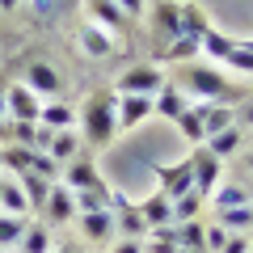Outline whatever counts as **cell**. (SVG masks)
Segmentation results:
<instances>
[{"label":"cell","mask_w":253,"mask_h":253,"mask_svg":"<svg viewBox=\"0 0 253 253\" xmlns=\"http://www.w3.org/2000/svg\"><path fill=\"white\" fill-rule=\"evenodd\" d=\"M118 93L106 89V93H89L84 110L76 114V126H81V139L89 148H110L118 139Z\"/></svg>","instance_id":"obj_1"},{"label":"cell","mask_w":253,"mask_h":253,"mask_svg":"<svg viewBox=\"0 0 253 253\" xmlns=\"http://www.w3.org/2000/svg\"><path fill=\"white\" fill-rule=\"evenodd\" d=\"M177 89L186 93V97H199V101H228V106H232V97L241 93V89H232V84H228L215 68H207V63H186V68L177 72Z\"/></svg>","instance_id":"obj_2"},{"label":"cell","mask_w":253,"mask_h":253,"mask_svg":"<svg viewBox=\"0 0 253 253\" xmlns=\"http://www.w3.org/2000/svg\"><path fill=\"white\" fill-rule=\"evenodd\" d=\"M38 110H42V97H38L26 81H17V84H9V89H4V118H17V123H38Z\"/></svg>","instance_id":"obj_3"},{"label":"cell","mask_w":253,"mask_h":253,"mask_svg":"<svg viewBox=\"0 0 253 253\" xmlns=\"http://www.w3.org/2000/svg\"><path fill=\"white\" fill-rule=\"evenodd\" d=\"M165 81H169V76H165L156 63H135V68H126L114 81V93H148V97H152Z\"/></svg>","instance_id":"obj_4"},{"label":"cell","mask_w":253,"mask_h":253,"mask_svg":"<svg viewBox=\"0 0 253 253\" xmlns=\"http://www.w3.org/2000/svg\"><path fill=\"white\" fill-rule=\"evenodd\" d=\"M219 169H224V161H219L211 148L194 144V152H190V173H194V190H199L203 199L219 186Z\"/></svg>","instance_id":"obj_5"},{"label":"cell","mask_w":253,"mask_h":253,"mask_svg":"<svg viewBox=\"0 0 253 253\" xmlns=\"http://www.w3.org/2000/svg\"><path fill=\"white\" fill-rule=\"evenodd\" d=\"M156 181H161V194L165 199H181L194 190V173H190V156L186 161H173V165H156Z\"/></svg>","instance_id":"obj_6"},{"label":"cell","mask_w":253,"mask_h":253,"mask_svg":"<svg viewBox=\"0 0 253 253\" xmlns=\"http://www.w3.org/2000/svg\"><path fill=\"white\" fill-rule=\"evenodd\" d=\"M76 228H81V236L89 245H106V241H114V211H76V219H72Z\"/></svg>","instance_id":"obj_7"},{"label":"cell","mask_w":253,"mask_h":253,"mask_svg":"<svg viewBox=\"0 0 253 253\" xmlns=\"http://www.w3.org/2000/svg\"><path fill=\"white\" fill-rule=\"evenodd\" d=\"M118 135L123 131H135L144 118H152V97L148 93H118Z\"/></svg>","instance_id":"obj_8"},{"label":"cell","mask_w":253,"mask_h":253,"mask_svg":"<svg viewBox=\"0 0 253 253\" xmlns=\"http://www.w3.org/2000/svg\"><path fill=\"white\" fill-rule=\"evenodd\" d=\"M26 84H30L42 101H51V97H59V93H63L59 72H55L46 59H30V63H26Z\"/></svg>","instance_id":"obj_9"},{"label":"cell","mask_w":253,"mask_h":253,"mask_svg":"<svg viewBox=\"0 0 253 253\" xmlns=\"http://www.w3.org/2000/svg\"><path fill=\"white\" fill-rule=\"evenodd\" d=\"M84 9H89V21H93L97 30H106L110 38H114V34L123 38V34H126V13L118 9L114 0H84Z\"/></svg>","instance_id":"obj_10"},{"label":"cell","mask_w":253,"mask_h":253,"mask_svg":"<svg viewBox=\"0 0 253 253\" xmlns=\"http://www.w3.org/2000/svg\"><path fill=\"white\" fill-rule=\"evenodd\" d=\"M76 190H68L63 181H55L51 186V194H46V207H42V215L51 219V224H72L76 219Z\"/></svg>","instance_id":"obj_11"},{"label":"cell","mask_w":253,"mask_h":253,"mask_svg":"<svg viewBox=\"0 0 253 253\" xmlns=\"http://www.w3.org/2000/svg\"><path fill=\"white\" fill-rule=\"evenodd\" d=\"M59 181H63L68 190H89V186H97V181H101V173H97V165H93L89 156H76V161L63 165Z\"/></svg>","instance_id":"obj_12"},{"label":"cell","mask_w":253,"mask_h":253,"mask_svg":"<svg viewBox=\"0 0 253 253\" xmlns=\"http://www.w3.org/2000/svg\"><path fill=\"white\" fill-rule=\"evenodd\" d=\"M228 126H236V106H228V101H203V139L219 135Z\"/></svg>","instance_id":"obj_13"},{"label":"cell","mask_w":253,"mask_h":253,"mask_svg":"<svg viewBox=\"0 0 253 253\" xmlns=\"http://www.w3.org/2000/svg\"><path fill=\"white\" fill-rule=\"evenodd\" d=\"M76 38H81V51L89 55V59H110V55L118 51V42H114V38L106 34V30H97L93 21H84V26H81V34H76Z\"/></svg>","instance_id":"obj_14"},{"label":"cell","mask_w":253,"mask_h":253,"mask_svg":"<svg viewBox=\"0 0 253 253\" xmlns=\"http://www.w3.org/2000/svg\"><path fill=\"white\" fill-rule=\"evenodd\" d=\"M186 106H190V97H186V93L177 89V84H169V81H165L161 89L152 93V114L169 118V123H173V118H177V114H181V110H186Z\"/></svg>","instance_id":"obj_15"},{"label":"cell","mask_w":253,"mask_h":253,"mask_svg":"<svg viewBox=\"0 0 253 253\" xmlns=\"http://www.w3.org/2000/svg\"><path fill=\"white\" fill-rule=\"evenodd\" d=\"M81 131H76V126H68V131H55V139H51V148H46V156H51L55 165H68V161H76V156H81Z\"/></svg>","instance_id":"obj_16"},{"label":"cell","mask_w":253,"mask_h":253,"mask_svg":"<svg viewBox=\"0 0 253 253\" xmlns=\"http://www.w3.org/2000/svg\"><path fill=\"white\" fill-rule=\"evenodd\" d=\"M152 30H156V38H181V4H173V0H161L156 4V13H152Z\"/></svg>","instance_id":"obj_17"},{"label":"cell","mask_w":253,"mask_h":253,"mask_svg":"<svg viewBox=\"0 0 253 253\" xmlns=\"http://www.w3.org/2000/svg\"><path fill=\"white\" fill-rule=\"evenodd\" d=\"M38 123L51 126V131H68V126H76V110L63 97H51V101H42V110H38Z\"/></svg>","instance_id":"obj_18"},{"label":"cell","mask_w":253,"mask_h":253,"mask_svg":"<svg viewBox=\"0 0 253 253\" xmlns=\"http://www.w3.org/2000/svg\"><path fill=\"white\" fill-rule=\"evenodd\" d=\"M30 165H34V148H26V144H0V173L17 177V173H26Z\"/></svg>","instance_id":"obj_19"},{"label":"cell","mask_w":253,"mask_h":253,"mask_svg":"<svg viewBox=\"0 0 253 253\" xmlns=\"http://www.w3.org/2000/svg\"><path fill=\"white\" fill-rule=\"evenodd\" d=\"M17 186L26 190V199H30V211H34V215H42V207H46V194H51V186L55 181H42L38 177V173H17Z\"/></svg>","instance_id":"obj_20"},{"label":"cell","mask_w":253,"mask_h":253,"mask_svg":"<svg viewBox=\"0 0 253 253\" xmlns=\"http://www.w3.org/2000/svg\"><path fill=\"white\" fill-rule=\"evenodd\" d=\"M207 203H211L215 211H224V207H249L253 194H249L245 186H236V181H228V186H215V190H211Z\"/></svg>","instance_id":"obj_21"},{"label":"cell","mask_w":253,"mask_h":253,"mask_svg":"<svg viewBox=\"0 0 253 253\" xmlns=\"http://www.w3.org/2000/svg\"><path fill=\"white\" fill-rule=\"evenodd\" d=\"M0 211H9V215H30V199H26V190L17 186V177L0 181Z\"/></svg>","instance_id":"obj_22"},{"label":"cell","mask_w":253,"mask_h":253,"mask_svg":"<svg viewBox=\"0 0 253 253\" xmlns=\"http://www.w3.org/2000/svg\"><path fill=\"white\" fill-rule=\"evenodd\" d=\"M203 194L199 190H190V194H181V199H173L169 203V215H173V224H190V219H203Z\"/></svg>","instance_id":"obj_23"},{"label":"cell","mask_w":253,"mask_h":253,"mask_svg":"<svg viewBox=\"0 0 253 253\" xmlns=\"http://www.w3.org/2000/svg\"><path fill=\"white\" fill-rule=\"evenodd\" d=\"M139 207V215L148 219V228H161V224H173V215H169V199H165L161 190H152L144 203H135Z\"/></svg>","instance_id":"obj_24"},{"label":"cell","mask_w":253,"mask_h":253,"mask_svg":"<svg viewBox=\"0 0 253 253\" xmlns=\"http://www.w3.org/2000/svg\"><path fill=\"white\" fill-rule=\"evenodd\" d=\"M173 123H177V131L190 139V144H203V101H190Z\"/></svg>","instance_id":"obj_25"},{"label":"cell","mask_w":253,"mask_h":253,"mask_svg":"<svg viewBox=\"0 0 253 253\" xmlns=\"http://www.w3.org/2000/svg\"><path fill=\"white\" fill-rule=\"evenodd\" d=\"M241 144H245L241 126H228V131H219V135L203 139V148H211V152H215L219 161H228V156H236V152H241Z\"/></svg>","instance_id":"obj_26"},{"label":"cell","mask_w":253,"mask_h":253,"mask_svg":"<svg viewBox=\"0 0 253 253\" xmlns=\"http://www.w3.org/2000/svg\"><path fill=\"white\" fill-rule=\"evenodd\" d=\"M110 199H114V190L106 181H97L89 190H76V207L81 211H110Z\"/></svg>","instance_id":"obj_27"},{"label":"cell","mask_w":253,"mask_h":253,"mask_svg":"<svg viewBox=\"0 0 253 253\" xmlns=\"http://www.w3.org/2000/svg\"><path fill=\"white\" fill-rule=\"evenodd\" d=\"M173 249H177V228H173V224L148 228V236H144V253H173Z\"/></svg>","instance_id":"obj_28"},{"label":"cell","mask_w":253,"mask_h":253,"mask_svg":"<svg viewBox=\"0 0 253 253\" xmlns=\"http://www.w3.org/2000/svg\"><path fill=\"white\" fill-rule=\"evenodd\" d=\"M17 249H21V253H51V249H55V245H51V228H42V224H26V232H21Z\"/></svg>","instance_id":"obj_29"},{"label":"cell","mask_w":253,"mask_h":253,"mask_svg":"<svg viewBox=\"0 0 253 253\" xmlns=\"http://www.w3.org/2000/svg\"><path fill=\"white\" fill-rule=\"evenodd\" d=\"M215 224L228 228V232H249V228H253V203H249V207H224V211H215Z\"/></svg>","instance_id":"obj_30"},{"label":"cell","mask_w":253,"mask_h":253,"mask_svg":"<svg viewBox=\"0 0 253 253\" xmlns=\"http://www.w3.org/2000/svg\"><path fill=\"white\" fill-rule=\"evenodd\" d=\"M0 144H26V148H34V123L0 118Z\"/></svg>","instance_id":"obj_31"},{"label":"cell","mask_w":253,"mask_h":253,"mask_svg":"<svg viewBox=\"0 0 253 253\" xmlns=\"http://www.w3.org/2000/svg\"><path fill=\"white\" fill-rule=\"evenodd\" d=\"M228 51H232V38L219 34L215 26H211L207 34L199 38V55H203V59H219V63H224V55H228Z\"/></svg>","instance_id":"obj_32"},{"label":"cell","mask_w":253,"mask_h":253,"mask_svg":"<svg viewBox=\"0 0 253 253\" xmlns=\"http://www.w3.org/2000/svg\"><path fill=\"white\" fill-rule=\"evenodd\" d=\"M21 232H26V215H9V211H0V249H17Z\"/></svg>","instance_id":"obj_33"},{"label":"cell","mask_w":253,"mask_h":253,"mask_svg":"<svg viewBox=\"0 0 253 253\" xmlns=\"http://www.w3.org/2000/svg\"><path fill=\"white\" fill-rule=\"evenodd\" d=\"M207 13H203L199 9V4H181V34H186V38H203V34H207Z\"/></svg>","instance_id":"obj_34"},{"label":"cell","mask_w":253,"mask_h":253,"mask_svg":"<svg viewBox=\"0 0 253 253\" xmlns=\"http://www.w3.org/2000/svg\"><path fill=\"white\" fill-rule=\"evenodd\" d=\"M177 228V245L181 249H194V253H207V245H203V219H190V224H173Z\"/></svg>","instance_id":"obj_35"},{"label":"cell","mask_w":253,"mask_h":253,"mask_svg":"<svg viewBox=\"0 0 253 253\" xmlns=\"http://www.w3.org/2000/svg\"><path fill=\"white\" fill-rule=\"evenodd\" d=\"M224 63H228V68H236V72H245V76H253V51L241 42V38H232V51L224 55Z\"/></svg>","instance_id":"obj_36"},{"label":"cell","mask_w":253,"mask_h":253,"mask_svg":"<svg viewBox=\"0 0 253 253\" xmlns=\"http://www.w3.org/2000/svg\"><path fill=\"white\" fill-rule=\"evenodd\" d=\"M30 173H38L42 181H59V173H63V169H59V165H55L46 152H34V165H30Z\"/></svg>","instance_id":"obj_37"},{"label":"cell","mask_w":253,"mask_h":253,"mask_svg":"<svg viewBox=\"0 0 253 253\" xmlns=\"http://www.w3.org/2000/svg\"><path fill=\"white\" fill-rule=\"evenodd\" d=\"M224 241H228V228H219V224L203 228V245H207V253H219V249H224Z\"/></svg>","instance_id":"obj_38"},{"label":"cell","mask_w":253,"mask_h":253,"mask_svg":"<svg viewBox=\"0 0 253 253\" xmlns=\"http://www.w3.org/2000/svg\"><path fill=\"white\" fill-rule=\"evenodd\" d=\"M219 253H253V236L249 232H228V241H224Z\"/></svg>","instance_id":"obj_39"},{"label":"cell","mask_w":253,"mask_h":253,"mask_svg":"<svg viewBox=\"0 0 253 253\" xmlns=\"http://www.w3.org/2000/svg\"><path fill=\"white\" fill-rule=\"evenodd\" d=\"M186 55H199V38H173L169 42V59H186Z\"/></svg>","instance_id":"obj_40"},{"label":"cell","mask_w":253,"mask_h":253,"mask_svg":"<svg viewBox=\"0 0 253 253\" xmlns=\"http://www.w3.org/2000/svg\"><path fill=\"white\" fill-rule=\"evenodd\" d=\"M51 139H55V131H51V126L34 123V152H46V148H51Z\"/></svg>","instance_id":"obj_41"},{"label":"cell","mask_w":253,"mask_h":253,"mask_svg":"<svg viewBox=\"0 0 253 253\" xmlns=\"http://www.w3.org/2000/svg\"><path fill=\"white\" fill-rule=\"evenodd\" d=\"M114 4H118V9L126 13V17H139V13L148 9V0H114Z\"/></svg>","instance_id":"obj_42"},{"label":"cell","mask_w":253,"mask_h":253,"mask_svg":"<svg viewBox=\"0 0 253 253\" xmlns=\"http://www.w3.org/2000/svg\"><path fill=\"white\" fill-rule=\"evenodd\" d=\"M114 253H144V241H135V236H123V241L114 245Z\"/></svg>","instance_id":"obj_43"},{"label":"cell","mask_w":253,"mask_h":253,"mask_svg":"<svg viewBox=\"0 0 253 253\" xmlns=\"http://www.w3.org/2000/svg\"><path fill=\"white\" fill-rule=\"evenodd\" d=\"M236 126H253V101L236 106Z\"/></svg>","instance_id":"obj_44"},{"label":"cell","mask_w":253,"mask_h":253,"mask_svg":"<svg viewBox=\"0 0 253 253\" xmlns=\"http://www.w3.org/2000/svg\"><path fill=\"white\" fill-rule=\"evenodd\" d=\"M4 89H9V76L0 72V118H4Z\"/></svg>","instance_id":"obj_45"},{"label":"cell","mask_w":253,"mask_h":253,"mask_svg":"<svg viewBox=\"0 0 253 253\" xmlns=\"http://www.w3.org/2000/svg\"><path fill=\"white\" fill-rule=\"evenodd\" d=\"M17 4H21V0H0V13H13Z\"/></svg>","instance_id":"obj_46"},{"label":"cell","mask_w":253,"mask_h":253,"mask_svg":"<svg viewBox=\"0 0 253 253\" xmlns=\"http://www.w3.org/2000/svg\"><path fill=\"white\" fill-rule=\"evenodd\" d=\"M34 4H38V13H42V17L51 13V0H34Z\"/></svg>","instance_id":"obj_47"},{"label":"cell","mask_w":253,"mask_h":253,"mask_svg":"<svg viewBox=\"0 0 253 253\" xmlns=\"http://www.w3.org/2000/svg\"><path fill=\"white\" fill-rule=\"evenodd\" d=\"M241 165H245V169L253 173V152H245V161H241Z\"/></svg>","instance_id":"obj_48"},{"label":"cell","mask_w":253,"mask_h":253,"mask_svg":"<svg viewBox=\"0 0 253 253\" xmlns=\"http://www.w3.org/2000/svg\"><path fill=\"white\" fill-rule=\"evenodd\" d=\"M51 253H76V249H68V245H55V249Z\"/></svg>","instance_id":"obj_49"},{"label":"cell","mask_w":253,"mask_h":253,"mask_svg":"<svg viewBox=\"0 0 253 253\" xmlns=\"http://www.w3.org/2000/svg\"><path fill=\"white\" fill-rule=\"evenodd\" d=\"M241 42H245V46H249V51H253V38H241Z\"/></svg>","instance_id":"obj_50"},{"label":"cell","mask_w":253,"mask_h":253,"mask_svg":"<svg viewBox=\"0 0 253 253\" xmlns=\"http://www.w3.org/2000/svg\"><path fill=\"white\" fill-rule=\"evenodd\" d=\"M173 253H194V249H181V245H177V249H173Z\"/></svg>","instance_id":"obj_51"},{"label":"cell","mask_w":253,"mask_h":253,"mask_svg":"<svg viewBox=\"0 0 253 253\" xmlns=\"http://www.w3.org/2000/svg\"><path fill=\"white\" fill-rule=\"evenodd\" d=\"M0 181H4V173H0Z\"/></svg>","instance_id":"obj_52"},{"label":"cell","mask_w":253,"mask_h":253,"mask_svg":"<svg viewBox=\"0 0 253 253\" xmlns=\"http://www.w3.org/2000/svg\"><path fill=\"white\" fill-rule=\"evenodd\" d=\"M0 253H9V249H0Z\"/></svg>","instance_id":"obj_53"}]
</instances>
